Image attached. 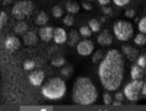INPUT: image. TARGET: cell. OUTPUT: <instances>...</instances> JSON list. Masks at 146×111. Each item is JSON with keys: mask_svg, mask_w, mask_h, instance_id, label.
<instances>
[{"mask_svg": "<svg viewBox=\"0 0 146 111\" xmlns=\"http://www.w3.org/2000/svg\"><path fill=\"white\" fill-rule=\"evenodd\" d=\"M137 66H140L141 68H146V56L137 57Z\"/></svg>", "mask_w": 146, "mask_h": 111, "instance_id": "cell-31", "label": "cell"}, {"mask_svg": "<svg viewBox=\"0 0 146 111\" xmlns=\"http://www.w3.org/2000/svg\"><path fill=\"white\" fill-rule=\"evenodd\" d=\"M52 15L54 17H57V19H60V17L63 16V9L60 5H54L52 8Z\"/></svg>", "mask_w": 146, "mask_h": 111, "instance_id": "cell-22", "label": "cell"}, {"mask_svg": "<svg viewBox=\"0 0 146 111\" xmlns=\"http://www.w3.org/2000/svg\"><path fill=\"white\" fill-rule=\"evenodd\" d=\"M53 31H54L53 27L41 26L40 32H38V36H40V38H41L43 42H48L51 40H53Z\"/></svg>", "mask_w": 146, "mask_h": 111, "instance_id": "cell-9", "label": "cell"}, {"mask_svg": "<svg viewBox=\"0 0 146 111\" xmlns=\"http://www.w3.org/2000/svg\"><path fill=\"white\" fill-rule=\"evenodd\" d=\"M98 3H99L100 5H107V4H109V3H110V0H98Z\"/></svg>", "mask_w": 146, "mask_h": 111, "instance_id": "cell-37", "label": "cell"}, {"mask_svg": "<svg viewBox=\"0 0 146 111\" xmlns=\"http://www.w3.org/2000/svg\"><path fill=\"white\" fill-rule=\"evenodd\" d=\"M68 45L73 47V46H77V43L79 42V33L77 31H71L68 35Z\"/></svg>", "mask_w": 146, "mask_h": 111, "instance_id": "cell-17", "label": "cell"}, {"mask_svg": "<svg viewBox=\"0 0 146 111\" xmlns=\"http://www.w3.org/2000/svg\"><path fill=\"white\" fill-rule=\"evenodd\" d=\"M35 10V4L31 0H21L17 1L11 9V15L15 17L16 20H25L34 12Z\"/></svg>", "mask_w": 146, "mask_h": 111, "instance_id": "cell-4", "label": "cell"}, {"mask_svg": "<svg viewBox=\"0 0 146 111\" xmlns=\"http://www.w3.org/2000/svg\"><path fill=\"white\" fill-rule=\"evenodd\" d=\"M116 6H125L130 3V0H113Z\"/></svg>", "mask_w": 146, "mask_h": 111, "instance_id": "cell-32", "label": "cell"}, {"mask_svg": "<svg viewBox=\"0 0 146 111\" xmlns=\"http://www.w3.org/2000/svg\"><path fill=\"white\" fill-rule=\"evenodd\" d=\"M125 16L127 17V19H133V17L135 16V10L134 9H127L125 11Z\"/></svg>", "mask_w": 146, "mask_h": 111, "instance_id": "cell-34", "label": "cell"}, {"mask_svg": "<svg viewBox=\"0 0 146 111\" xmlns=\"http://www.w3.org/2000/svg\"><path fill=\"white\" fill-rule=\"evenodd\" d=\"M67 40H68L67 32H66L63 28H61V27H56V28H54V31H53V41L56 42L57 45L64 43Z\"/></svg>", "mask_w": 146, "mask_h": 111, "instance_id": "cell-10", "label": "cell"}, {"mask_svg": "<svg viewBox=\"0 0 146 111\" xmlns=\"http://www.w3.org/2000/svg\"><path fill=\"white\" fill-rule=\"evenodd\" d=\"M77 52L79 56H83V57H87V56H90L94 51V45L92 41L89 40H83V41H79L77 43Z\"/></svg>", "mask_w": 146, "mask_h": 111, "instance_id": "cell-7", "label": "cell"}, {"mask_svg": "<svg viewBox=\"0 0 146 111\" xmlns=\"http://www.w3.org/2000/svg\"><path fill=\"white\" fill-rule=\"evenodd\" d=\"M71 73H72V68H71V67L62 68V70H61V74H62V76H63L64 78H68L69 76H71Z\"/></svg>", "mask_w": 146, "mask_h": 111, "instance_id": "cell-30", "label": "cell"}, {"mask_svg": "<svg viewBox=\"0 0 146 111\" xmlns=\"http://www.w3.org/2000/svg\"><path fill=\"white\" fill-rule=\"evenodd\" d=\"M103 101H104L105 105H110V104H111V96H110V94L105 93V94L103 95Z\"/></svg>", "mask_w": 146, "mask_h": 111, "instance_id": "cell-33", "label": "cell"}, {"mask_svg": "<svg viewBox=\"0 0 146 111\" xmlns=\"http://www.w3.org/2000/svg\"><path fill=\"white\" fill-rule=\"evenodd\" d=\"M121 48H123V53H124V55H125L130 60H135V59L137 58L139 53H137V51H136L135 48L130 47V46H123Z\"/></svg>", "mask_w": 146, "mask_h": 111, "instance_id": "cell-14", "label": "cell"}, {"mask_svg": "<svg viewBox=\"0 0 146 111\" xmlns=\"http://www.w3.org/2000/svg\"><path fill=\"white\" fill-rule=\"evenodd\" d=\"M14 31H15L16 35H25L27 32V24L25 22L24 20L19 21V22L15 25V27H14Z\"/></svg>", "mask_w": 146, "mask_h": 111, "instance_id": "cell-16", "label": "cell"}, {"mask_svg": "<svg viewBox=\"0 0 146 111\" xmlns=\"http://www.w3.org/2000/svg\"><path fill=\"white\" fill-rule=\"evenodd\" d=\"M66 10L68 11V14H77L79 11V5L74 1H67V4H66Z\"/></svg>", "mask_w": 146, "mask_h": 111, "instance_id": "cell-19", "label": "cell"}, {"mask_svg": "<svg viewBox=\"0 0 146 111\" xmlns=\"http://www.w3.org/2000/svg\"><path fill=\"white\" fill-rule=\"evenodd\" d=\"M115 99L116 100H119V101H123V99H124V93H116L115 94Z\"/></svg>", "mask_w": 146, "mask_h": 111, "instance_id": "cell-35", "label": "cell"}, {"mask_svg": "<svg viewBox=\"0 0 146 111\" xmlns=\"http://www.w3.org/2000/svg\"><path fill=\"white\" fill-rule=\"evenodd\" d=\"M134 42L137 46H144V45H146V35L142 33V32H139V33L135 36Z\"/></svg>", "mask_w": 146, "mask_h": 111, "instance_id": "cell-20", "label": "cell"}, {"mask_svg": "<svg viewBox=\"0 0 146 111\" xmlns=\"http://www.w3.org/2000/svg\"><path fill=\"white\" fill-rule=\"evenodd\" d=\"M124 58L116 49H110L99 64L98 76L103 88L108 91H115L120 88L124 79Z\"/></svg>", "mask_w": 146, "mask_h": 111, "instance_id": "cell-1", "label": "cell"}, {"mask_svg": "<svg viewBox=\"0 0 146 111\" xmlns=\"http://www.w3.org/2000/svg\"><path fill=\"white\" fill-rule=\"evenodd\" d=\"M6 22H8V15L5 11H1V14H0V26L4 27Z\"/></svg>", "mask_w": 146, "mask_h": 111, "instance_id": "cell-27", "label": "cell"}, {"mask_svg": "<svg viewBox=\"0 0 146 111\" xmlns=\"http://www.w3.org/2000/svg\"><path fill=\"white\" fill-rule=\"evenodd\" d=\"M98 91L94 83L87 77L76 79L72 89V100L77 105H90L97 100Z\"/></svg>", "mask_w": 146, "mask_h": 111, "instance_id": "cell-2", "label": "cell"}, {"mask_svg": "<svg viewBox=\"0 0 146 111\" xmlns=\"http://www.w3.org/2000/svg\"><path fill=\"white\" fill-rule=\"evenodd\" d=\"M41 94L46 99H50V100H58L63 98V95L66 94L64 80L58 77L51 78L47 83H45L41 87Z\"/></svg>", "mask_w": 146, "mask_h": 111, "instance_id": "cell-3", "label": "cell"}, {"mask_svg": "<svg viewBox=\"0 0 146 111\" xmlns=\"http://www.w3.org/2000/svg\"><path fill=\"white\" fill-rule=\"evenodd\" d=\"M137 27H139V31L146 35V17H142V19L139 21Z\"/></svg>", "mask_w": 146, "mask_h": 111, "instance_id": "cell-26", "label": "cell"}, {"mask_svg": "<svg viewBox=\"0 0 146 111\" xmlns=\"http://www.w3.org/2000/svg\"><path fill=\"white\" fill-rule=\"evenodd\" d=\"M36 25H38V26H46V24L48 22V16H47V14L45 11H41L36 17Z\"/></svg>", "mask_w": 146, "mask_h": 111, "instance_id": "cell-18", "label": "cell"}, {"mask_svg": "<svg viewBox=\"0 0 146 111\" xmlns=\"http://www.w3.org/2000/svg\"><path fill=\"white\" fill-rule=\"evenodd\" d=\"M29 80H30V83L32 85H35V87H40L43 80H45V73H43L42 70H35L32 72V73L29 76Z\"/></svg>", "mask_w": 146, "mask_h": 111, "instance_id": "cell-8", "label": "cell"}, {"mask_svg": "<svg viewBox=\"0 0 146 111\" xmlns=\"http://www.w3.org/2000/svg\"><path fill=\"white\" fill-rule=\"evenodd\" d=\"M63 24L66 26H73V24H74V17L72 16V14H68V15H66L63 17Z\"/></svg>", "mask_w": 146, "mask_h": 111, "instance_id": "cell-25", "label": "cell"}, {"mask_svg": "<svg viewBox=\"0 0 146 111\" xmlns=\"http://www.w3.org/2000/svg\"><path fill=\"white\" fill-rule=\"evenodd\" d=\"M102 56H103V52H102V51H97V52L93 55V57H92L93 63H98V62H99L100 58H102Z\"/></svg>", "mask_w": 146, "mask_h": 111, "instance_id": "cell-29", "label": "cell"}, {"mask_svg": "<svg viewBox=\"0 0 146 111\" xmlns=\"http://www.w3.org/2000/svg\"><path fill=\"white\" fill-rule=\"evenodd\" d=\"M104 12L105 14H110V9H109V8H104Z\"/></svg>", "mask_w": 146, "mask_h": 111, "instance_id": "cell-40", "label": "cell"}, {"mask_svg": "<svg viewBox=\"0 0 146 111\" xmlns=\"http://www.w3.org/2000/svg\"><path fill=\"white\" fill-rule=\"evenodd\" d=\"M141 94H142V95H146V83H144V85H142Z\"/></svg>", "mask_w": 146, "mask_h": 111, "instance_id": "cell-38", "label": "cell"}, {"mask_svg": "<svg viewBox=\"0 0 146 111\" xmlns=\"http://www.w3.org/2000/svg\"><path fill=\"white\" fill-rule=\"evenodd\" d=\"M113 105H115V106H119V105H121V101H119V100H116V101L113 104Z\"/></svg>", "mask_w": 146, "mask_h": 111, "instance_id": "cell-39", "label": "cell"}, {"mask_svg": "<svg viewBox=\"0 0 146 111\" xmlns=\"http://www.w3.org/2000/svg\"><path fill=\"white\" fill-rule=\"evenodd\" d=\"M92 30H90L89 26H82L79 28V33H81L83 37H90V35H92Z\"/></svg>", "mask_w": 146, "mask_h": 111, "instance_id": "cell-24", "label": "cell"}, {"mask_svg": "<svg viewBox=\"0 0 146 111\" xmlns=\"http://www.w3.org/2000/svg\"><path fill=\"white\" fill-rule=\"evenodd\" d=\"M82 8L84 9V10H87V11H89V10H92V5L88 4V3H83V4H82Z\"/></svg>", "mask_w": 146, "mask_h": 111, "instance_id": "cell-36", "label": "cell"}, {"mask_svg": "<svg viewBox=\"0 0 146 111\" xmlns=\"http://www.w3.org/2000/svg\"><path fill=\"white\" fill-rule=\"evenodd\" d=\"M144 81L142 79H133V81L125 85L124 88V95L129 101H137L140 96Z\"/></svg>", "mask_w": 146, "mask_h": 111, "instance_id": "cell-6", "label": "cell"}, {"mask_svg": "<svg viewBox=\"0 0 146 111\" xmlns=\"http://www.w3.org/2000/svg\"><path fill=\"white\" fill-rule=\"evenodd\" d=\"M88 26L90 27V30H92L93 32H98L100 30V24H99V21H98L97 19H92V20H90Z\"/></svg>", "mask_w": 146, "mask_h": 111, "instance_id": "cell-21", "label": "cell"}, {"mask_svg": "<svg viewBox=\"0 0 146 111\" xmlns=\"http://www.w3.org/2000/svg\"><path fill=\"white\" fill-rule=\"evenodd\" d=\"M23 41L26 46H34V45L37 43L38 37H37V35H36L35 31H29L25 35H23Z\"/></svg>", "mask_w": 146, "mask_h": 111, "instance_id": "cell-13", "label": "cell"}, {"mask_svg": "<svg viewBox=\"0 0 146 111\" xmlns=\"http://www.w3.org/2000/svg\"><path fill=\"white\" fill-rule=\"evenodd\" d=\"M113 31L119 41H129L134 37V26L129 21H116Z\"/></svg>", "mask_w": 146, "mask_h": 111, "instance_id": "cell-5", "label": "cell"}, {"mask_svg": "<svg viewBox=\"0 0 146 111\" xmlns=\"http://www.w3.org/2000/svg\"><path fill=\"white\" fill-rule=\"evenodd\" d=\"M97 41H98V43H99L100 46L107 47V46H110L113 43V37H111V35L109 33L108 30H104L103 32H100L99 36H98Z\"/></svg>", "mask_w": 146, "mask_h": 111, "instance_id": "cell-12", "label": "cell"}, {"mask_svg": "<svg viewBox=\"0 0 146 111\" xmlns=\"http://www.w3.org/2000/svg\"><path fill=\"white\" fill-rule=\"evenodd\" d=\"M52 66L53 67H57V68H60V67H62L63 64L66 63V59L63 58V57H56V58H53L52 59Z\"/></svg>", "mask_w": 146, "mask_h": 111, "instance_id": "cell-23", "label": "cell"}, {"mask_svg": "<svg viewBox=\"0 0 146 111\" xmlns=\"http://www.w3.org/2000/svg\"><path fill=\"white\" fill-rule=\"evenodd\" d=\"M4 46L9 51H17L20 48V40L15 36H9L4 42Z\"/></svg>", "mask_w": 146, "mask_h": 111, "instance_id": "cell-11", "label": "cell"}, {"mask_svg": "<svg viewBox=\"0 0 146 111\" xmlns=\"http://www.w3.org/2000/svg\"><path fill=\"white\" fill-rule=\"evenodd\" d=\"M34 68H35V62H32V60H26V62L24 63L25 70H32Z\"/></svg>", "mask_w": 146, "mask_h": 111, "instance_id": "cell-28", "label": "cell"}, {"mask_svg": "<svg viewBox=\"0 0 146 111\" xmlns=\"http://www.w3.org/2000/svg\"><path fill=\"white\" fill-rule=\"evenodd\" d=\"M130 76L133 79H142L144 78V70L140 66H133L130 70Z\"/></svg>", "mask_w": 146, "mask_h": 111, "instance_id": "cell-15", "label": "cell"}, {"mask_svg": "<svg viewBox=\"0 0 146 111\" xmlns=\"http://www.w3.org/2000/svg\"><path fill=\"white\" fill-rule=\"evenodd\" d=\"M9 3H10V0H5V1H4V4H5V5H8Z\"/></svg>", "mask_w": 146, "mask_h": 111, "instance_id": "cell-41", "label": "cell"}]
</instances>
